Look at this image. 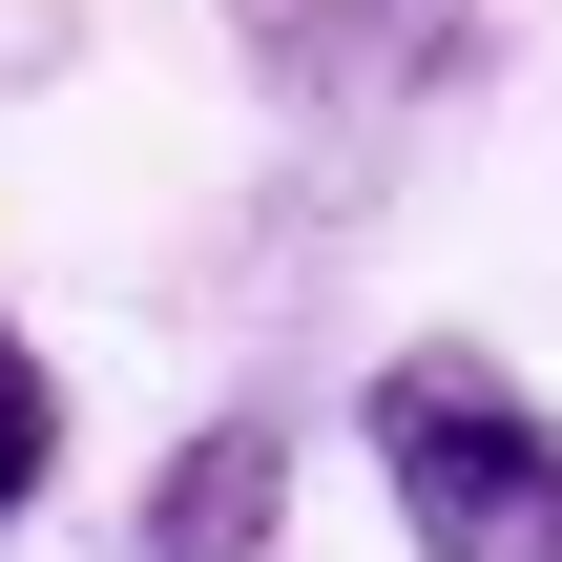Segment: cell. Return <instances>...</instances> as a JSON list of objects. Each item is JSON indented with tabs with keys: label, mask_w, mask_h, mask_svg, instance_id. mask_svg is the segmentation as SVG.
I'll return each instance as SVG.
<instances>
[{
	"label": "cell",
	"mask_w": 562,
	"mask_h": 562,
	"mask_svg": "<svg viewBox=\"0 0 562 562\" xmlns=\"http://www.w3.org/2000/svg\"><path fill=\"white\" fill-rule=\"evenodd\" d=\"M42 438H63V417H42V355H21V334H0V521H21V501H42Z\"/></svg>",
	"instance_id": "3"
},
{
	"label": "cell",
	"mask_w": 562,
	"mask_h": 562,
	"mask_svg": "<svg viewBox=\"0 0 562 562\" xmlns=\"http://www.w3.org/2000/svg\"><path fill=\"white\" fill-rule=\"evenodd\" d=\"M271 521H292V438H271V417H209V438L146 480V562H250Z\"/></svg>",
	"instance_id": "2"
},
{
	"label": "cell",
	"mask_w": 562,
	"mask_h": 562,
	"mask_svg": "<svg viewBox=\"0 0 562 562\" xmlns=\"http://www.w3.org/2000/svg\"><path fill=\"white\" fill-rule=\"evenodd\" d=\"M375 480L417 562H562V438L501 355H396L375 375Z\"/></svg>",
	"instance_id": "1"
}]
</instances>
